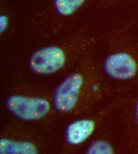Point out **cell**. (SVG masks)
I'll return each mask as SVG.
<instances>
[{"label":"cell","mask_w":138,"mask_h":154,"mask_svg":"<svg viewBox=\"0 0 138 154\" xmlns=\"http://www.w3.org/2000/svg\"><path fill=\"white\" fill-rule=\"evenodd\" d=\"M67 61L65 50L58 46L42 48L30 57V68L35 73L42 75L54 74L61 69Z\"/></svg>","instance_id":"cell-1"},{"label":"cell","mask_w":138,"mask_h":154,"mask_svg":"<svg viewBox=\"0 0 138 154\" xmlns=\"http://www.w3.org/2000/svg\"><path fill=\"white\" fill-rule=\"evenodd\" d=\"M7 106L13 114L25 120H39L50 110V104L45 99L19 95L10 97Z\"/></svg>","instance_id":"cell-2"},{"label":"cell","mask_w":138,"mask_h":154,"mask_svg":"<svg viewBox=\"0 0 138 154\" xmlns=\"http://www.w3.org/2000/svg\"><path fill=\"white\" fill-rule=\"evenodd\" d=\"M104 68L108 76L118 80H127L137 74L138 60L129 51H117L107 57Z\"/></svg>","instance_id":"cell-3"},{"label":"cell","mask_w":138,"mask_h":154,"mask_svg":"<svg viewBox=\"0 0 138 154\" xmlns=\"http://www.w3.org/2000/svg\"><path fill=\"white\" fill-rule=\"evenodd\" d=\"M83 83L82 75L75 73L67 78L57 88L54 98V106L59 112H68L76 106Z\"/></svg>","instance_id":"cell-4"},{"label":"cell","mask_w":138,"mask_h":154,"mask_svg":"<svg viewBox=\"0 0 138 154\" xmlns=\"http://www.w3.org/2000/svg\"><path fill=\"white\" fill-rule=\"evenodd\" d=\"M92 0H51L46 7L45 15L69 19L88 10Z\"/></svg>","instance_id":"cell-5"},{"label":"cell","mask_w":138,"mask_h":154,"mask_svg":"<svg viewBox=\"0 0 138 154\" xmlns=\"http://www.w3.org/2000/svg\"><path fill=\"white\" fill-rule=\"evenodd\" d=\"M95 126L94 122L88 119L80 120L71 123L66 129L67 142L73 145L83 142L93 133Z\"/></svg>","instance_id":"cell-6"},{"label":"cell","mask_w":138,"mask_h":154,"mask_svg":"<svg viewBox=\"0 0 138 154\" xmlns=\"http://www.w3.org/2000/svg\"><path fill=\"white\" fill-rule=\"evenodd\" d=\"M0 152L1 154H35L38 151L36 146L29 142H15L1 139Z\"/></svg>","instance_id":"cell-7"},{"label":"cell","mask_w":138,"mask_h":154,"mask_svg":"<svg viewBox=\"0 0 138 154\" xmlns=\"http://www.w3.org/2000/svg\"><path fill=\"white\" fill-rule=\"evenodd\" d=\"M88 154H113V149L107 142L97 141L92 144L88 150Z\"/></svg>","instance_id":"cell-8"},{"label":"cell","mask_w":138,"mask_h":154,"mask_svg":"<svg viewBox=\"0 0 138 154\" xmlns=\"http://www.w3.org/2000/svg\"><path fill=\"white\" fill-rule=\"evenodd\" d=\"M136 0H97L99 6L103 8H109L120 4L134 2Z\"/></svg>","instance_id":"cell-9"},{"label":"cell","mask_w":138,"mask_h":154,"mask_svg":"<svg viewBox=\"0 0 138 154\" xmlns=\"http://www.w3.org/2000/svg\"><path fill=\"white\" fill-rule=\"evenodd\" d=\"M8 25V17L5 14H2L0 16V32L1 33H3L7 29Z\"/></svg>","instance_id":"cell-10"},{"label":"cell","mask_w":138,"mask_h":154,"mask_svg":"<svg viewBox=\"0 0 138 154\" xmlns=\"http://www.w3.org/2000/svg\"><path fill=\"white\" fill-rule=\"evenodd\" d=\"M136 118H137L138 122V102L137 103V106H136Z\"/></svg>","instance_id":"cell-11"}]
</instances>
